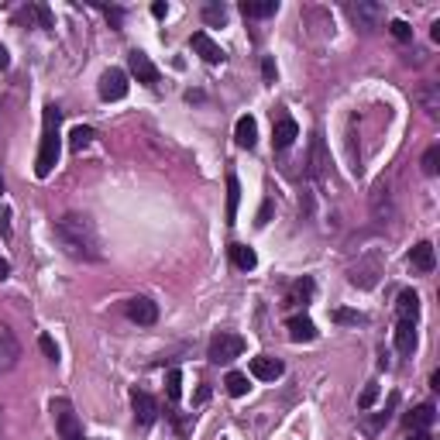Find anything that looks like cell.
<instances>
[{
	"label": "cell",
	"instance_id": "9a60e30c",
	"mask_svg": "<svg viewBox=\"0 0 440 440\" xmlns=\"http://www.w3.org/2000/svg\"><path fill=\"white\" fill-rule=\"evenodd\" d=\"M409 262H413V269H416V272H434V265H437L434 244H430V241H420V244H413V251H409Z\"/></svg>",
	"mask_w": 440,
	"mask_h": 440
},
{
	"label": "cell",
	"instance_id": "f1b7e54d",
	"mask_svg": "<svg viewBox=\"0 0 440 440\" xmlns=\"http://www.w3.org/2000/svg\"><path fill=\"white\" fill-rule=\"evenodd\" d=\"M224 385H227V392L234 396V399H241V396H248V375H241V371H231L227 378H224Z\"/></svg>",
	"mask_w": 440,
	"mask_h": 440
},
{
	"label": "cell",
	"instance_id": "2e32d148",
	"mask_svg": "<svg viewBox=\"0 0 440 440\" xmlns=\"http://www.w3.org/2000/svg\"><path fill=\"white\" fill-rule=\"evenodd\" d=\"M190 45H193V48L200 52V55H203V59H206V62H210V66H217V62H224V48H220L217 41L210 38L206 31H197V35H193V41H190Z\"/></svg>",
	"mask_w": 440,
	"mask_h": 440
},
{
	"label": "cell",
	"instance_id": "8d00e7d4",
	"mask_svg": "<svg viewBox=\"0 0 440 440\" xmlns=\"http://www.w3.org/2000/svg\"><path fill=\"white\" fill-rule=\"evenodd\" d=\"M389 31H392V38H396V41H409V38H413V28H409L406 21H392V24H389Z\"/></svg>",
	"mask_w": 440,
	"mask_h": 440
},
{
	"label": "cell",
	"instance_id": "83f0119b",
	"mask_svg": "<svg viewBox=\"0 0 440 440\" xmlns=\"http://www.w3.org/2000/svg\"><path fill=\"white\" fill-rule=\"evenodd\" d=\"M93 138H97V134H93V127H83V124H76V127L69 131V145H73V152H83Z\"/></svg>",
	"mask_w": 440,
	"mask_h": 440
},
{
	"label": "cell",
	"instance_id": "cb8c5ba5",
	"mask_svg": "<svg viewBox=\"0 0 440 440\" xmlns=\"http://www.w3.org/2000/svg\"><path fill=\"white\" fill-rule=\"evenodd\" d=\"M231 262L238 265L241 272H251V269L258 265V255H255L248 244H231Z\"/></svg>",
	"mask_w": 440,
	"mask_h": 440
},
{
	"label": "cell",
	"instance_id": "1f68e13d",
	"mask_svg": "<svg viewBox=\"0 0 440 440\" xmlns=\"http://www.w3.org/2000/svg\"><path fill=\"white\" fill-rule=\"evenodd\" d=\"M420 165H423V172H427V176H437V172H440V145H430Z\"/></svg>",
	"mask_w": 440,
	"mask_h": 440
},
{
	"label": "cell",
	"instance_id": "f6af8a7d",
	"mask_svg": "<svg viewBox=\"0 0 440 440\" xmlns=\"http://www.w3.org/2000/svg\"><path fill=\"white\" fill-rule=\"evenodd\" d=\"M206 399H210V389H206V385H203L200 392H197V402H206Z\"/></svg>",
	"mask_w": 440,
	"mask_h": 440
},
{
	"label": "cell",
	"instance_id": "f546056e",
	"mask_svg": "<svg viewBox=\"0 0 440 440\" xmlns=\"http://www.w3.org/2000/svg\"><path fill=\"white\" fill-rule=\"evenodd\" d=\"M203 21L213 24V28L227 24V7H224V3H206V7H203Z\"/></svg>",
	"mask_w": 440,
	"mask_h": 440
},
{
	"label": "cell",
	"instance_id": "bcb514c9",
	"mask_svg": "<svg viewBox=\"0 0 440 440\" xmlns=\"http://www.w3.org/2000/svg\"><path fill=\"white\" fill-rule=\"evenodd\" d=\"M430 38L440 41V21H434V28H430Z\"/></svg>",
	"mask_w": 440,
	"mask_h": 440
},
{
	"label": "cell",
	"instance_id": "3957f363",
	"mask_svg": "<svg viewBox=\"0 0 440 440\" xmlns=\"http://www.w3.org/2000/svg\"><path fill=\"white\" fill-rule=\"evenodd\" d=\"M382 251L378 248H371V251H364L358 262L348 269V282L351 285H358V289H375L378 279H382Z\"/></svg>",
	"mask_w": 440,
	"mask_h": 440
},
{
	"label": "cell",
	"instance_id": "ab89813d",
	"mask_svg": "<svg viewBox=\"0 0 440 440\" xmlns=\"http://www.w3.org/2000/svg\"><path fill=\"white\" fill-rule=\"evenodd\" d=\"M104 14L111 17V24H114V28H118L120 21H124V10H120V7H104Z\"/></svg>",
	"mask_w": 440,
	"mask_h": 440
},
{
	"label": "cell",
	"instance_id": "4dcf8cb0",
	"mask_svg": "<svg viewBox=\"0 0 440 440\" xmlns=\"http://www.w3.org/2000/svg\"><path fill=\"white\" fill-rule=\"evenodd\" d=\"M420 104H423V111H427L430 118H437V111H440V93H437V86H427V90L420 93Z\"/></svg>",
	"mask_w": 440,
	"mask_h": 440
},
{
	"label": "cell",
	"instance_id": "7dc6e473",
	"mask_svg": "<svg viewBox=\"0 0 440 440\" xmlns=\"http://www.w3.org/2000/svg\"><path fill=\"white\" fill-rule=\"evenodd\" d=\"M409 440H430V434H427V430H416V434H413Z\"/></svg>",
	"mask_w": 440,
	"mask_h": 440
},
{
	"label": "cell",
	"instance_id": "7c38bea8",
	"mask_svg": "<svg viewBox=\"0 0 440 440\" xmlns=\"http://www.w3.org/2000/svg\"><path fill=\"white\" fill-rule=\"evenodd\" d=\"M17 361H21V344H17V337H14V334L0 323V375H3V371H10Z\"/></svg>",
	"mask_w": 440,
	"mask_h": 440
},
{
	"label": "cell",
	"instance_id": "e0dca14e",
	"mask_svg": "<svg viewBox=\"0 0 440 440\" xmlns=\"http://www.w3.org/2000/svg\"><path fill=\"white\" fill-rule=\"evenodd\" d=\"M296 138H299V124H296V120L292 118L276 120V127H272V145H276V148H289Z\"/></svg>",
	"mask_w": 440,
	"mask_h": 440
},
{
	"label": "cell",
	"instance_id": "c3c4849f",
	"mask_svg": "<svg viewBox=\"0 0 440 440\" xmlns=\"http://www.w3.org/2000/svg\"><path fill=\"white\" fill-rule=\"evenodd\" d=\"M0 197H3V179H0Z\"/></svg>",
	"mask_w": 440,
	"mask_h": 440
},
{
	"label": "cell",
	"instance_id": "b9f144b4",
	"mask_svg": "<svg viewBox=\"0 0 440 440\" xmlns=\"http://www.w3.org/2000/svg\"><path fill=\"white\" fill-rule=\"evenodd\" d=\"M152 14H155V17H165V14H169V3L155 0V3H152Z\"/></svg>",
	"mask_w": 440,
	"mask_h": 440
},
{
	"label": "cell",
	"instance_id": "7a4b0ae2",
	"mask_svg": "<svg viewBox=\"0 0 440 440\" xmlns=\"http://www.w3.org/2000/svg\"><path fill=\"white\" fill-rule=\"evenodd\" d=\"M59 120L62 111L55 104L45 107V120H41V145H38V159H35V176L45 179L52 176V169L59 165V152H62V134H59Z\"/></svg>",
	"mask_w": 440,
	"mask_h": 440
},
{
	"label": "cell",
	"instance_id": "ee69618b",
	"mask_svg": "<svg viewBox=\"0 0 440 440\" xmlns=\"http://www.w3.org/2000/svg\"><path fill=\"white\" fill-rule=\"evenodd\" d=\"M7 276H10V265H7V262L0 258V279H7Z\"/></svg>",
	"mask_w": 440,
	"mask_h": 440
},
{
	"label": "cell",
	"instance_id": "d6986e66",
	"mask_svg": "<svg viewBox=\"0 0 440 440\" xmlns=\"http://www.w3.org/2000/svg\"><path fill=\"white\" fill-rule=\"evenodd\" d=\"M234 141H238V148H255V141H258V124L251 114H244V118L234 124Z\"/></svg>",
	"mask_w": 440,
	"mask_h": 440
},
{
	"label": "cell",
	"instance_id": "6da1fadb",
	"mask_svg": "<svg viewBox=\"0 0 440 440\" xmlns=\"http://www.w3.org/2000/svg\"><path fill=\"white\" fill-rule=\"evenodd\" d=\"M55 241L76 262H104L100 234L86 213H66L62 220H55Z\"/></svg>",
	"mask_w": 440,
	"mask_h": 440
},
{
	"label": "cell",
	"instance_id": "30bf717a",
	"mask_svg": "<svg viewBox=\"0 0 440 440\" xmlns=\"http://www.w3.org/2000/svg\"><path fill=\"white\" fill-rule=\"evenodd\" d=\"M371 217H375L378 224H385V220L396 217V203H392L389 183H378V186H375V193H371Z\"/></svg>",
	"mask_w": 440,
	"mask_h": 440
},
{
	"label": "cell",
	"instance_id": "484cf974",
	"mask_svg": "<svg viewBox=\"0 0 440 440\" xmlns=\"http://www.w3.org/2000/svg\"><path fill=\"white\" fill-rule=\"evenodd\" d=\"M313 296V279L310 276H303V279H296L289 285V303H306Z\"/></svg>",
	"mask_w": 440,
	"mask_h": 440
},
{
	"label": "cell",
	"instance_id": "5bb4252c",
	"mask_svg": "<svg viewBox=\"0 0 440 440\" xmlns=\"http://www.w3.org/2000/svg\"><path fill=\"white\" fill-rule=\"evenodd\" d=\"M282 371V361L279 358H269V355H258V358H251V375L255 378H262V382H276Z\"/></svg>",
	"mask_w": 440,
	"mask_h": 440
},
{
	"label": "cell",
	"instance_id": "7bdbcfd3",
	"mask_svg": "<svg viewBox=\"0 0 440 440\" xmlns=\"http://www.w3.org/2000/svg\"><path fill=\"white\" fill-rule=\"evenodd\" d=\"M7 62H10V55H7V48L0 45V69H7Z\"/></svg>",
	"mask_w": 440,
	"mask_h": 440
},
{
	"label": "cell",
	"instance_id": "4fadbf2b",
	"mask_svg": "<svg viewBox=\"0 0 440 440\" xmlns=\"http://www.w3.org/2000/svg\"><path fill=\"white\" fill-rule=\"evenodd\" d=\"M285 330H289V341H292V344H310V341H317V323L310 320L306 313L289 317V320H285Z\"/></svg>",
	"mask_w": 440,
	"mask_h": 440
},
{
	"label": "cell",
	"instance_id": "52a82bcc",
	"mask_svg": "<svg viewBox=\"0 0 440 440\" xmlns=\"http://www.w3.org/2000/svg\"><path fill=\"white\" fill-rule=\"evenodd\" d=\"M124 313H127V320L138 323V327H152V323L159 320V303L148 299V296H134V299L124 303Z\"/></svg>",
	"mask_w": 440,
	"mask_h": 440
},
{
	"label": "cell",
	"instance_id": "9c48e42d",
	"mask_svg": "<svg viewBox=\"0 0 440 440\" xmlns=\"http://www.w3.org/2000/svg\"><path fill=\"white\" fill-rule=\"evenodd\" d=\"M124 97H127V76H124V69H107L100 76V100L114 104V100H124Z\"/></svg>",
	"mask_w": 440,
	"mask_h": 440
},
{
	"label": "cell",
	"instance_id": "60d3db41",
	"mask_svg": "<svg viewBox=\"0 0 440 440\" xmlns=\"http://www.w3.org/2000/svg\"><path fill=\"white\" fill-rule=\"evenodd\" d=\"M0 231L10 234V210H7V206H0Z\"/></svg>",
	"mask_w": 440,
	"mask_h": 440
},
{
	"label": "cell",
	"instance_id": "f35d334b",
	"mask_svg": "<svg viewBox=\"0 0 440 440\" xmlns=\"http://www.w3.org/2000/svg\"><path fill=\"white\" fill-rule=\"evenodd\" d=\"M276 73H279V69H276V59H265V62H262V76H265V83H276Z\"/></svg>",
	"mask_w": 440,
	"mask_h": 440
},
{
	"label": "cell",
	"instance_id": "681fc988",
	"mask_svg": "<svg viewBox=\"0 0 440 440\" xmlns=\"http://www.w3.org/2000/svg\"><path fill=\"white\" fill-rule=\"evenodd\" d=\"M0 423H3V413H0Z\"/></svg>",
	"mask_w": 440,
	"mask_h": 440
},
{
	"label": "cell",
	"instance_id": "d590c367",
	"mask_svg": "<svg viewBox=\"0 0 440 440\" xmlns=\"http://www.w3.org/2000/svg\"><path fill=\"white\" fill-rule=\"evenodd\" d=\"M330 320H334V323H364V317L355 313V310H334V313H330Z\"/></svg>",
	"mask_w": 440,
	"mask_h": 440
},
{
	"label": "cell",
	"instance_id": "8fae6325",
	"mask_svg": "<svg viewBox=\"0 0 440 440\" xmlns=\"http://www.w3.org/2000/svg\"><path fill=\"white\" fill-rule=\"evenodd\" d=\"M131 402H134V420H138L141 427H152V423L159 420V402L152 399L145 389H134V392H131Z\"/></svg>",
	"mask_w": 440,
	"mask_h": 440
},
{
	"label": "cell",
	"instance_id": "836d02e7",
	"mask_svg": "<svg viewBox=\"0 0 440 440\" xmlns=\"http://www.w3.org/2000/svg\"><path fill=\"white\" fill-rule=\"evenodd\" d=\"M28 10H31V14H35V17L41 21V28H55V21H52V10H48L45 3H31Z\"/></svg>",
	"mask_w": 440,
	"mask_h": 440
},
{
	"label": "cell",
	"instance_id": "8992f818",
	"mask_svg": "<svg viewBox=\"0 0 440 440\" xmlns=\"http://www.w3.org/2000/svg\"><path fill=\"white\" fill-rule=\"evenodd\" d=\"M52 416H55V430H59V440H83V427L80 416L73 413V406L66 399L52 402Z\"/></svg>",
	"mask_w": 440,
	"mask_h": 440
},
{
	"label": "cell",
	"instance_id": "74e56055",
	"mask_svg": "<svg viewBox=\"0 0 440 440\" xmlns=\"http://www.w3.org/2000/svg\"><path fill=\"white\" fill-rule=\"evenodd\" d=\"M269 220H272V200L262 203V210H258V220H255V224H258V227H265Z\"/></svg>",
	"mask_w": 440,
	"mask_h": 440
},
{
	"label": "cell",
	"instance_id": "d4e9b609",
	"mask_svg": "<svg viewBox=\"0 0 440 440\" xmlns=\"http://www.w3.org/2000/svg\"><path fill=\"white\" fill-rule=\"evenodd\" d=\"M238 203H241V183H238V176H227V224H234Z\"/></svg>",
	"mask_w": 440,
	"mask_h": 440
},
{
	"label": "cell",
	"instance_id": "44dd1931",
	"mask_svg": "<svg viewBox=\"0 0 440 440\" xmlns=\"http://www.w3.org/2000/svg\"><path fill=\"white\" fill-rule=\"evenodd\" d=\"M434 416H437L434 402H423V406H416V409H413V413L406 416V427H409V430H430Z\"/></svg>",
	"mask_w": 440,
	"mask_h": 440
},
{
	"label": "cell",
	"instance_id": "7402d4cb",
	"mask_svg": "<svg viewBox=\"0 0 440 440\" xmlns=\"http://www.w3.org/2000/svg\"><path fill=\"white\" fill-rule=\"evenodd\" d=\"M396 310H399V320H413V323H416V317H420V296H416L413 289H402Z\"/></svg>",
	"mask_w": 440,
	"mask_h": 440
},
{
	"label": "cell",
	"instance_id": "603a6c76",
	"mask_svg": "<svg viewBox=\"0 0 440 440\" xmlns=\"http://www.w3.org/2000/svg\"><path fill=\"white\" fill-rule=\"evenodd\" d=\"M276 10H279V0H244L241 3L244 17H272Z\"/></svg>",
	"mask_w": 440,
	"mask_h": 440
},
{
	"label": "cell",
	"instance_id": "ac0fdd59",
	"mask_svg": "<svg viewBox=\"0 0 440 440\" xmlns=\"http://www.w3.org/2000/svg\"><path fill=\"white\" fill-rule=\"evenodd\" d=\"M327 148H323V134H313V145H310V176L323 183V176H327Z\"/></svg>",
	"mask_w": 440,
	"mask_h": 440
},
{
	"label": "cell",
	"instance_id": "d6a6232c",
	"mask_svg": "<svg viewBox=\"0 0 440 440\" xmlns=\"http://www.w3.org/2000/svg\"><path fill=\"white\" fill-rule=\"evenodd\" d=\"M378 392H382V389H378V382H368V385L361 389V396H358V409H371L375 399H378Z\"/></svg>",
	"mask_w": 440,
	"mask_h": 440
},
{
	"label": "cell",
	"instance_id": "277c9868",
	"mask_svg": "<svg viewBox=\"0 0 440 440\" xmlns=\"http://www.w3.org/2000/svg\"><path fill=\"white\" fill-rule=\"evenodd\" d=\"M348 17L355 21V31L375 35L385 24V7L375 3V0H358V3H348Z\"/></svg>",
	"mask_w": 440,
	"mask_h": 440
},
{
	"label": "cell",
	"instance_id": "4316f807",
	"mask_svg": "<svg viewBox=\"0 0 440 440\" xmlns=\"http://www.w3.org/2000/svg\"><path fill=\"white\" fill-rule=\"evenodd\" d=\"M165 396H169V402L183 399V371H179V368H172V371L165 375Z\"/></svg>",
	"mask_w": 440,
	"mask_h": 440
},
{
	"label": "cell",
	"instance_id": "e575fe53",
	"mask_svg": "<svg viewBox=\"0 0 440 440\" xmlns=\"http://www.w3.org/2000/svg\"><path fill=\"white\" fill-rule=\"evenodd\" d=\"M38 348H41V355H45L48 361H59V348H55V341H52L48 334H41V337H38Z\"/></svg>",
	"mask_w": 440,
	"mask_h": 440
},
{
	"label": "cell",
	"instance_id": "ffe728a7",
	"mask_svg": "<svg viewBox=\"0 0 440 440\" xmlns=\"http://www.w3.org/2000/svg\"><path fill=\"white\" fill-rule=\"evenodd\" d=\"M396 348H399V355H413L416 351V323L413 320L396 323Z\"/></svg>",
	"mask_w": 440,
	"mask_h": 440
},
{
	"label": "cell",
	"instance_id": "ba28073f",
	"mask_svg": "<svg viewBox=\"0 0 440 440\" xmlns=\"http://www.w3.org/2000/svg\"><path fill=\"white\" fill-rule=\"evenodd\" d=\"M127 66H131V73H134V80L145 83V86H159V69H155V62L141 52V48H134L131 55H127Z\"/></svg>",
	"mask_w": 440,
	"mask_h": 440
},
{
	"label": "cell",
	"instance_id": "5b68a950",
	"mask_svg": "<svg viewBox=\"0 0 440 440\" xmlns=\"http://www.w3.org/2000/svg\"><path fill=\"white\" fill-rule=\"evenodd\" d=\"M241 351H244V337H241V334H231V330H220V334L210 337L206 358L213 361V364H227V361L241 358Z\"/></svg>",
	"mask_w": 440,
	"mask_h": 440
}]
</instances>
